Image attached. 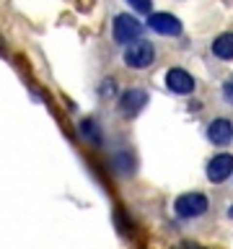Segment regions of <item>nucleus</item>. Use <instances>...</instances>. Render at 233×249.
Wrapping results in <instances>:
<instances>
[{"label":"nucleus","instance_id":"12","mask_svg":"<svg viewBox=\"0 0 233 249\" xmlns=\"http://www.w3.org/2000/svg\"><path fill=\"white\" fill-rule=\"evenodd\" d=\"M223 99L228 101V104H233V78H228V81L223 83Z\"/></svg>","mask_w":233,"mask_h":249},{"label":"nucleus","instance_id":"9","mask_svg":"<svg viewBox=\"0 0 233 249\" xmlns=\"http://www.w3.org/2000/svg\"><path fill=\"white\" fill-rule=\"evenodd\" d=\"M213 54H215V57H220V60H233V31H225V34L215 36Z\"/></svg>","mask_w":233,"mask_h":249},{"label":"nucleus","instance_id":"11","mask_svg":"<svg viewBox=\"0 0 233 249\" xmlns=\"http://www.w3.org/2000/svg\"><path fill=\"white\" fill-rule=\"evenodd\" d=\"M127 3L135 8L137 13H150V8H153V0H127Z\"/></svg>","mask_w":233,"mask_h":249},{"label":"nucleus","instance_id":"6","mask_svg":"<svg viewBox=\"0 0 233 249\" xmlns=\"http://www.w3.org/2000/svg\"><path fill=\"white\" fill-rule=\"evenodd\" d=\"M166 86H168V91H174V93H192L194 91V78L186 73L184 68H171L168 73H166Z\"/></svg>","mask_w":233,"mask_h":249},{"label":"nucleus","instance_id":"10","mask_svg":"<svg viewBox=\"0 0 233 249\" xmlns=\"http://www.w3.org/2000/svg\"><path fill=\"white\" fill-rule=\"evenodd\" d=\"M81 135L85 138V140H91V143H101V130H99V124H96V120H83L81 122Z\"/></svg>","mask_w":233,"mask_h":249},{"label":"nucleus","instance_id":"1","mask_svg":"<svg viewBox=\"0 0 233 249\" xmlns=\"http://www.w3.org/2000/svg\"><path fill=\"white\" fill-rule=\"evenodd\" d=\"M124 65L132 68V70H145L153 65L155 60V47L145 39H137V42H130L124 47V54H122Z\"/></svg>","mask_w":233,"mask_h":249},{"label":"nucleus","instance_id":"7","mask_svg":"<svg viewBox=\"0 0 233 249\" xmlns=\"http://www.w3.org/2000/svg\"><path fill=\"white\" fill-rule=\"evenodd\" d=\"M145 104H148V93L143 89H130V91H124L122 99H119V112L127 114V117H135Z\"/></svg>","mask_w":233,"mask_h":249},{"label":"nucleus","instance_id":"4","mask_svg":"<svg viewBox=\"0 0 233 249\" xmlns=\"http://www.w3.org/2000/svg\"><path fill=\"white\" fill-rule=\"evenodd\" d=\"M205 174H207V179L213 184L225 182V179L233 174V156L231 153H220V156H215V159H210Z\"/></svg>","mask_w":233,"mask_h":249},{"label":"nucleus","instance_id":"13","mask_svg":"<svg viewBox=\"0 0 233 249\" xmlns=\"http://www.w3.org/2000/svg\"><path fill=\"white\" fill-rule=\"evenodd\" d=\"M174 249H205V247L194 244V241H179V244H176Z\"/></svg>","mask_w":233,"mask_h":249},{"label":"nucleus","instance_id":"5","mask_svg":"<svg viewBox=\"0 0 233 249\" xmlns=\"http://www.w3.org/2000/svg\"><path fill=\"white\" fill-rule=\"evenodd\" d=\"M148 26L153 31H158L163 36H176L182 34V21L171 13H150L148 16Z\"/></svg>","mask_w":233,"mask_h":249},{"label":"nucleus","instance_id":"14","mask_svg":"<svg viewBox=\"0 0 233 249\" xmlns=\"http://www.w3.org/2000/svg\"><path fill=\"white\" fill-rule=\"evenodd\" d=\"M101 93H114V81H104V86H101Z\"/></svg>","mask_w":233,"mask_h":249},{"label":"nucleus","instance_id":"2","mask_svg":"<svg viewBox=\"0 0 233 249\" xmlns=\"http://www.w3.org/2000/svg\"><path fill=\"white\" fill-rule=\"evenodd\" d=\"M112 34H114V42H119V44L137 42L140 34H143V23H140L135 16H130V13H119L114 18Z\"/></svg>","mask_w":233,"mask_h":249},{"label":"nucleus","instance_id":"8","mask_svg":"<svg viewBox=\"0 0 233 249\" xmlns=\"http://www.w3.org/2000/svg\"><path fill=\"white\" fill-rule=\"evenodd\" d=\"M207 138H210V143H215V145H228L233 140V122L225 120V117L213 120L207 127Z\"/></svg>","mask_w":233,"mask_h":249},{"label":"nucleus","instance_id":"3","mask_svg":"<svg viewBox=\"0 0 233 249\" xmlns=\"http://www.w3.org/2000/svg\"><path fill=\"white\" fill-rule=\"evenodd\" d=\"M207 210V197L202 192H186L174 202V213L179 218H197Z\"/></svg>","mask_w":233,"mask_h":249}]
</instances>
